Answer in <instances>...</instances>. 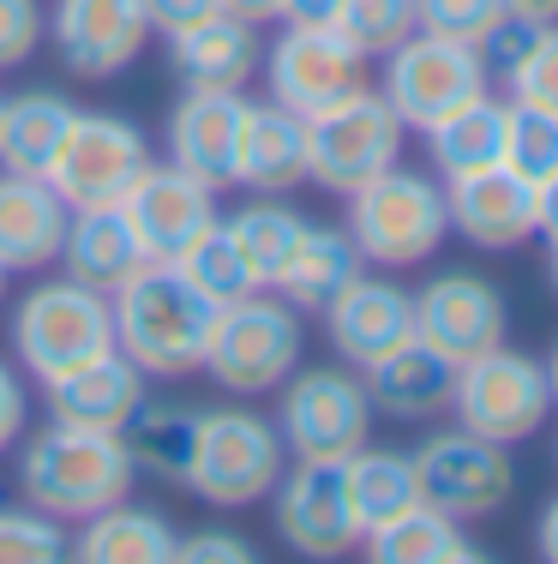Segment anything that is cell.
Segmentation results:
<instances>
[{
	"instance_id": "1",
	"label": "cell",
	"mask_w": 558,
	"mask_h": 564,
	"mask_svg": "<svg viewBox=\"0 0 558 564\" xmlns=\"http://www.w3.org/2000/svg\"><path fill=\"white\" fill-rule=\"evenodd\" d=\"M109 313H114V348L151 384H175V379H193L198 360H205V337H210L217 306L180 276V264L144 259L109 294Z\"/></svg>"
},
{
	"instance_id": "36",
	"label": "cell",
	"mask_w": 558,
	"mask_h": 564,
	"mask_svg": "<svg viewBox=\"0 0 558 564\" xmlns=\"http://www.w3.org/2000/svg\"><path fill=\"white\" fill-rule=\"evenodd\" d=\"M504 163L523 181L558 174V115L528 109V102H504Z\"/></svg>"
},
{
	"instance_id": "23",
	"label": "cell",
	"mask_w": 558,
	"mask_h": 564,
	"mask_svg": "<svg viewBox=\"0 0 558 564\" xmlns=\"http://www.w3.org/2000/svg\"><path fill=\"white\" fill-rule=\"evenodd\" d=\"M163 43L180 90H247L259 73V24H241L229 12H210Z\"/></svg>"
},
{
	"instance_id": "9",
	"label": "cell",
	"mask_w": 558,
	"mask_h": 564,
	"mask_svg": "<svg viewBox=\"0 0 558 564\" xmlns=\"http://www.w3.org/2000/svg\"><path fill=\"white\" fill-rule=\"evenodd\" d=\"M379 90L408 132H427L450 109L486 97V90H493V73H486V61L474 43H457V36H438V31H408L403 43L384 55Z\"/></svg>"
},
{
	"instance_id": "42",
	"label": "cell",
	"mask_w": 558,
	"mask_h": 564,
	"mask_svg": "<svg viewBox=\"0 0 558 564\" xmlns=\"http://www.w3.org/2000/svg\"><path fill=\"white\" fill-rule=\"evenodd\" d=\"M252 558H259L252 541L234 529H193L175 541V564H252Z\"/></svg>"
},
{
	"instance_id": "21",
	"label": "cell",
	"mask_w": 558,
	"mask_h": 564,
	"mask_svg": "<svg viewBox=\"0 0 558 564\" xmlns=\"http://www.w3.org/2000/svg\"><path fill=\"white\" fill-rule=\"evenodd\" d=\"M66 217H73V205L55 193L48 174L0 169V271L7 276L48 271L61 259Z\"/></svg>"
},
{
	"instance_id": "43",
	"label": "cell",
	"mask_w": 558,
	"mask_h": 564,
	"mask_svg": "<svg viewBox=\"0 0 558 564\" xmlns=\"http://www.w3.org/2000/svg\"><path fill=\"white\" fill-rule=\"evenodd\" d=\"M24 433H31V391H24V372L0 360V456L19 451Z\"/></svg>"
},
{
	"instance_id": "48",
	"label": "cell",
	"mask_w": 558,
	"mask_h": 564,
	"mask_svg": "<svg viewBox=\"0 0 558 564\" xmlns=\"http://www.w3.org/2000/svg\"><path fill=\"white\" fill-rule=\"evenodd\" d=\"M504 12L523 24H558V0H504Z\"/></svg>"
},
{
	"instance_id": "15",
	"label": "cell",
	"mask_w": 558,
	"mask_h": 564,
	"mask_svg": "<svg viewBox=\"0 0 558 564\" xmlns=\"http://www.w3.org/2000/svg\"><path fill=\"white\" fill-rule=\"evenodd\" d=\"M43 36L73 78H114L144 55L156 31L144 0H55Z\"/></svg>"
},
{
	"instance_id": "46",
	"label": "cell",
	"mask_w": 558,
	"mask_h": 564,
	"mask_svg": "<svg viewBox=\"0 0 558 564\" xmlns=\"http://www.w3.org/2000/svg\"><path fill=\"white\" fill-rule=\"evenodd\" d=\"M535 235L558 240V174L535 181Z\"/></svg>"
},
{
	"instance_id": "12",
	"label": "cell",
	"mask_w": 558,
	"mask_h": 564,
	"mask_svg": "<svg viewBox=\"0 0 558 564\" xmlns=\"http://www.w3.org/2000/svg\"><path fill=\"white\" fill-rule=\"evenodd\" d=\"M151 163L156 156H151V139H144L139 120H127L114 109H78L48 181H55V193L73 210L78 205H121L132 193V181Z\"/></svg>"
},
{
	"instance_id": "30",
	"label": "cell",
	"mask_w": 558,
	"mask_h": 564,
	"mask_svg": "<svg viewBox=\"0 0 558 564\" xmlns=\"http://www.w3.org/2000/svg\"><path fill=\"white\" fill-rule=\"evenodd\" d=\"M361 546L372 564H474V558H486L469 541V522L433 510L427 499L408 505L403 517H391L384 529H372Z\"/></svg>"
},
{
	"instance_id": "44",
	"label": "cell",
	"mask_w": 558,
	"mask_h": 564,
	"mask_svg": "<svg viewBox=\"0 0 558 564\" xmlns=\"http://www.w3.org/2000/svg\"><path fill=\"white\" fill-rule=\"evenodd\" d=\"M144 12H151V31L156 36H175V31H186V24L210 19L217 0H144Z\"/></svg>"
},
{
	"instance_id": "34",
	"label": "cell",
	"mask_w": 558,
	"mask_h": 564,
	"mask_svg": "<svg viewBox=\"0 0 558 564\" xmlns=\"http://www.w3.org/2000/svg\"><path fill=\"white\" fill-rule=\"evenodd\" d=\"M222 228L234 235V247L247 252V264H252V276L264 282V289H276V276H283V264H288V252H295V240L307 235V217H300L288 198H276V193H252L234 217H222Z\"/></svg>"
},
{
	"instance_id": "4",
	"label": "cell",
	"mask_w": 558,
	"mask_h": 564,
	"mask_svg": "<svg viewBox=\"0 0 558 564\" xmlns=\"http://www.w3.org/2000/svg\"><path fill=\"white\" fill-rule=\"evenodd\" d=\"M7 337H12V355H19L24 379L55 384L66 372H78L85 360L114 348L109 294L85 289L73 276H48V282L19 294V306L7 318Z\"/></svg>"
},
{
	"instance_id": "45",
	"label": "cell",
	"mask_w": 558,
	"mask_h": 564,
	"mask_svg": "<svg viewBox=\"0 0 558 564\" xmlns=\"http://www.w3.org/2000/svg\"><path fill=\"white\" fill-rule=\"evenodd\" d=\"M342 0H283V12L276 19L283 24H337Z\"/></svg>"
},
{
	"instance_id": "31",
	"label": "cell",
	"mask_w": 558,
	"mask_h": 564,
	"mask_svg": "<svg viewBox=\"0 0 558 564\" xmlns=\"http://www.w3.org/2000/svg\"><path fill=\"white\" fill-rule=\"evenodd\" d=\"M193 438H198V409L193 402H163V397H144L139 414L121 426L132 468L180 492H186V468H193Z\"/></svg>"
},
{
	"instance_id": "49",
	"label": "cell",
	"mask_w": 558,
	"mask_h": 564,
	"mask_svg": "<svg viewBox=\"0 0 558 564\" xmlns=\"http://www.w3.org/2000/svg\"><path fill=\"white\" fill-rule=\"evenodd\" d=\"M535 546H540V558L558 564V499L540 510V529H535Z\"/></svg>"
},
{
	"instance_id": "50",
	"label": "cell",
	"mask_w": 558,
	"mask_h": 564,
	"mask_svg": "<svg viewBox=\"0 0 558 564\" xmlns=\"http://www.w3.org/2000/svg\"><path fill=\"white\" fill-rule=\"evenodd\" d=\"M547 384H552V409H558V343H552V355H547Z\"/></svg>"
},
{
	"instance_id": "6",
	"label": "cell",
	"mask_w": 558,
	"mask_h": 564,
	"mask_svg": "<svg viewBox=\"0 0 558 564\" xmlns=\"http://www.w3.org/2000/svg\"><path fill=\"white\" fill-rule=\"evenodd\" d=\"M288 468V445L271 414L259 409H198V438H193V468L186 492L217 510H247L264 505L271 487Z\"/></svg>"
},
{
	"instance_id": "20",
	"label": "cell",
	"mask_w": 558,
	"mask_h": 564,
	"mask_svg": "<svg viewBox=\"0 0 558 564\" xmlns=\"http://www.w3.org/2000/svg\"><path fill=\"white\" fill-rule=\"evenodd\" d=\"M445 210L450 235L481 252H516L523 240H535V181H523L511 163L445 181Z\"/></svg>"
},
{
	"instance_id": "47",
	"label": "cell",
	"mask_w": 558,
	"mask_h": 564,
	"mask_svg": "<svg viewBox=\"0 0 558 564\" xmlns=\"http://www.w3.org/2000/svg\"><path fill=\"white\" fill-rule=\"evenodd\" d=\"M217 12H229V19H241V24H276L283 0H217Z\"/></svg>"
},
{
	"instance_id": "29",
	"label": "cell",
	"mask_w": 558,
	"mask_h": 564,
	"mask_svg": "<svg viewBox=\"0 0 558 564\" xmlns=\"http://www.w3.org/2000/svg\"><path fill=\"white\" fill-rule=\"evenodd\" d=\"M78 120V102L61 90H19L0 109V169L12 174H48Z\"/></svg>"
},
{
	"instance_id": "27",
	"label": "cell",
	"mask_w": 558,
	"mask_h": 564,
	"mask_svg": "<svg viewBox=\"0 0 558 564\" xmlns=\"http://www.w3.org/2000/svg\"><path fill=\"white\" fill-rule=\"evenodd\" d=\"M175 541H180V529L163 510L121 499V505L97 510L90 522H78L66 558H78V564H175Z\"/></svg>"
},
{
	"instance_id": "26",
	"label": "cell",
	"mask_w": 558,
	"mask_h": 564,
	"mask_svg": "<svg viewBox=\"0 0 558 564\" xmlns=\"http://www.w3.org/2000/svg\"><path fill=\"white\" fill-rule=\"evenodd\" d=\"M307 181V115L283 102H247V139H241V186L247 193L288 198Z\"/></svg>"
},
{
	"instance_id": "7",
	"label": "cell",
	"mask_w": 558,
	"mask_h": 564,
	"mask_svg": "<svg viewBox=\"0 0 558 564\" xmlns=\"http://www.w3.org/2000/svg\"><path fill=\"white\" fill-rule=\"evenodd\" d=\"M372 391L354 367H295L276 384V433L295 463H349L372 438Z\"/></svg>"
},
{
	"instance_id": "38",
	"label": "cell",
	"mask_w": 558,
	"mask_h": 564,
	"mask_svg": "<svg viewBox=\"0 0 558 564\" xmlns=\"http://www.w3.org/2000/svg\"><path fill=\"white\" fill-rule=\"evenodd\" d=\"M66 553H73L66 522L36 505H0V564H61Z\"/></svg>"
},
{
	"instance_id": "16",
	"label": "cell",
	"mask_w": 558,
	"mask_h": 564,
	"mask_svg": "<svg viewBox=\"0 0 558 564\" xmlns=\"http://www.w3.org/2000/svg\"><path fill=\"white\" fill-rule=\"evenodd\" d=\"M504 330H511V306H504L499 282H486L474 271H445L415 294V337L433 343L457 367L499 348Z\"/></svg>"
},
{
	"instance_id": "3",
	"label": "cell",
	"mask_w": 558,
	"mask_h": 564,
	"mask_svg": "<svg viewBox=\"0 0 558 564\" xmlns=\"http://www.w3.org/2000/svg\"><path fill=\"white\" fill-rule=\"evenodd\" d=\"M300 355H307L300 313L276 289H259V294H247V301L217 306L198 372H205L222 397L252 402V397H271L276 384L300 367Z\"/></svg>"
},
{
	"instance_id": "10",
	"label": "cell",
	"mask_w": 558,
	"mask_h": 564,
	"mask_svg": "<svg viewBox=\"0 0 558 564\" xmlns=\"http://www.w3.org/2000/svg\"><path fill=\"white\" fill-rule=\"evenodd\" d=\"M450 414H457V426L493 438V445H523V438H535L552 414L547 360L523 355V348H511V343L462 360L457 391H450Z\"/></svg>"
},
{
	"instance_id": "19",
	"label": "cell",
	"mask_w": 558,
	"mask_h": 564,
	"mask_svg": "<svg viewBox=\"0 0 558 564\" xmlns=\"http://www.w3.org/2000/svg\"><path fill=\"white\" fill-rule=\"evenodd\" d=\"M318 318H325V337H330V348H337L342 367L366 372L372 360H384L396 343L415 337V294H408L403 282H391V276H366L361 271Z\"/></svg>"
},
{
	"instance_id": "14",
	"label": "cell",
	"mask_w": 558,
	"mask_h": 564,
	"mask_svg": "<svg viewBox=\"0 0 558 564\" xmlns=\"http://www.w3.org/2000/svg\"><path fill=\"white\" fill-rule=\"evenodd\" d=\"M264 85H271V102L295 115H318L366 85V55L337 24H288L264 48Z\"/></svg>"
},
{
	"instance_id": "40",
	"label": "cell",
	"mask_w": 558,
	"mask_h": 564,
	"mask_svg": "<svg viewBox=\"0 0 558 564\" xmlns=\"http://www.w3.org/2000/svg\"><path fill=\"white\" fill-rule=\"evenodd\" d=\"M415 19H420V31L457 36V43H481L504 19V0H415Z\"/></svg>"
},
{
	"instance_id": "13",
	"label": "cell",
	"mask_w": 558,
	"mask_h": 564,
	"mask_svg": "<svg viewBox=\"0 0 558 564\" xmlns=\"http://www.w3.org/2000/svg\"><path fill=\"white\" fill-rule=\"evenodd\" d=\"M271 517L276 541L300 558H342L361 546V517L349 499V475L342 463H295L271 487Z\"/></svg>"
},
{
	"instance_id": "35",
	"label": "cell",
	"mask_w": 558,
	"mask_h": 564,
	"mask_svg": "<svg viewBox=\"0 0 558 564\" xmlns=\"http://www.w3.org/2000/svg\"><path fill=\"white\" fill-rule=\"evenodd\" d=\"M175 264H180V276L193 282V289L205 294L210 306L247 301V294H259V289H264V282L252 276L247 252L234 247V235H229V228H222V223H217V228H205V235H198V240H193V247L180 252Z\"/></svg>"
},
{
	"instance_id": "24",
	"label": "cell",
	"mask_w": 558,
	"mask_h": 564,
	"mask_svg": "<svg viewBox=\"0 0 558 564\" xmlns=\"http://www.w3.org/2000/svg\"><path fill=\"white\" fill-rule=\"evenodd\" d=\"M372 409L391 414V421H433V414L450 409V391H457V360H445L433 343L408 337L396 343L384 360H372L361 372Z\"/></svg>"
},
{
	"instance_id": "39",
	"label": "cell",
	"mask_w": 558,
	"mask_h": 564,
	"mask_svg": "<svg viewBox=\"0 0 558 564\" xmlns=\"http://www.w3.org/2000/svg\"><path fill=\"white\" fill-rule=\"evenodd\" d=\"M504 85H511V102L558 115V24H535V36L504 73Z\"/></svg>"
},
{
	"instance_id": "25",
	"label": "cell",
	"mask_w": 558,
	"mask_h": 564,
	"mask_svg": "<svg viewBox=\"0 0 558 564\" xmlns=\"http://www.w3.org/2000/svg\"><path fill=\"white\" fill-rule=\"evenodd\" d=\"M55 264H66V276L85 282V289L114 294L144 264V247H139L121 205H78L66 217V240H61Z\"/></svg>"
},
{
	"instance_id": "18",
	"label": "cell",
	"mask_w": 558,
	"mask_h": 564,
	"mask_svg": "<svg viewBox=\"0 0 558 564\" xmlns=\"http://www.w3.org/2000/svg\"><path fill=\"white\" fill-rule=\"evenodd\" d=\"M247 90H186L168 115V163L205 181L210 193L241 186Z\"/></svg>"
},
{
	"instance_id": "8",
	"label": "cell",
	"mask_w": 558,
	"mask_h": 564,
	"mask_svg": "<svg viewBox=\"0 0 558 564\" xmlns=\"http://www.w3.org/2000/svg\"><path fill=\"white\" fill-rule=\"evenodd\" d=\"M403 120L384 102V90H349L330 109L307 115V181L325 193L349 198L354 186H366L372 174L403 163Z\"/></svg>"
},
{
	"instance_id": "32",
	"label": "cell",
	"mask_w": 558,
	"mask_h": 564,
	"mask_svg": "<svg viewBox=\"0 0 558 564\" xmlns=\"http://www.w3.org/2000/svg\"><path fill=\"white\" fill-rule=\"evenodd\" d=\"M427 139V156H433V174L438 181H462V174H481L504 163V102L486 90V97L450 109L438 127L420 132Z\"/></svg>"
},
{
	"instance_id": "5",
	"label": "cell",
	"mask_w": 558,
	"mask_h": 564,
	"mask_svg": "<svg viewBox=\"0 0 558 564\" xmlns=\"http://www.w3.org/2000/svg\"><path fill=\"white\" fill-rule=\"evenodd\" d=\"M342 228H349V240L361 247V259L379 264V271L427 264L450 235L445 181L391 163L384 174H372L366 186L349 193V217H342Z\"/></svg>"
},
{
	"instance_id": "17",
	"label": "cell",
	"mask_w": 558,
	"mask_h": 564,
	"mask_svg": "<svg viewBox=\"0 0 558 564\" xmlns=\"http://www.w3.org/2000/svg\"><path fill=\"white\" fill-rule=\"evenodd\" d=\"M121 210H127V223H132V235H139V247H144L151 264H175L205 228L222 223L217 193H210L205 181H193L186 169H175V163L144 169L139 181H132V193L121 198Z\"/></svg>"
},
{
	"instance_id": "28",
	"label": "cell",
	"mask_w": 558,
	"mask_h": 564,
	"mask_svg": "<svg viewBox=\"0 0 558 564\" xmlns=\"http://www.w3.org/2000/svg\"><path fill=\"white\" fill-rule=\"evenodd\" d=\"M366 271L361 247L349 240V228H325V223H307V235L295 240L283 276H276V294H283L295 313H325L354 276Z\"/></svg>"
},
{
	"instance_id": "22",
	"label": "cell",
	"mask_w": 558,
	"mask_h": 564,
	"mask_svg": "<svg viewBox=\"0 0 558 564\" xmlns=\"http://www.w3.org/2000/svg\"><path fill=\"white\" fill-rule=\"evenodd\" d=\"M43 397H48V421L90 426V433H121L132 414H139V402L151 397V379L132 367L121 348H109V355L85 360L78 372L43 384Z\"/></svg>"
},
{
	"instance_id": "33",
	"label": "cell",
	"mask_w": 558,
	"mask_h": 564,
	"mask_svg": "<svg viewBox=\"0 0 558 564\" xmlns=\"http://www.w3.org/2000/svg\"><path fill=\"white\" fill-rule=\"evenodd\" d=\"M349 475V499H354V517H361V541L372 529H384L391 517H403L408 505H420V480H415V456L408 451H391V445H366L342 463Z\"/></svg>"
},
{
	"instance_id": "51",
	"label": "cell",
	"mask_w": 558,
	"mask_h": 564,
	"mask_svg": "<svg viewBox=\"0 0 558 564\" xmlns=\"http://www.w3.org/2000/svg\"><path fill=\"white\" fill-rule=\"evenodd\" d=\"M547 276H552V289H558V240H552V259H547Z\"/></svg>"
},
{
	"instance_id": "2",
	"label": "cell",
	"mask_w": 558,
	"mask_h": 564,
	"mask_svg": "<svg viewBox=\"0 0 558 564\" xmlns=\"http://www.w3.org/2000/svg\"><path fill=\"white\" fill-rule=\"evenodd\" d=\"M132 456L121 445V433H90V426H66L48 421L36 433L19 438V492L24 505L48 510L55 522L78 529L97 510L132 499Z\"/></svg>"
},
{
	"instance_id": "41",
	"label": "cell",
	"mask_w": 558,
	"mask_h": 564,
	"mask_svg": "<svg viewBox=\"0 0 558 564\" xmlns=\"http://www.w3.org/2000/svg\"><path fill=\"white\" fill-rule=\"evenodd\" d=\"M43 31H48L43 0H0V73L31 61L43 48Z\"/></svg>"
},
{
	"instance_id": "53",
	"label": "cell",
	"mask_w": 558,
	"mask_h": 564,
	"mask_svg": "<svg viewBox=\"0 0 558 564\" xmlns=\"http://www.w3.org/2000/svg\"><path fill=\"white\" fill-rule=\"evenodd\" d=\"M0 109H7V97H0Z\"/></svg>"
},
{
	"instance_id": "52",
	"label": "cell",
	"mask_w": 558,
	"mask_h": 564,
	"mask_svg": "<svg viewBox=\"0 0 558 564\" xmlns=\"http://www.w3.org/2000/svg\"><path fill=\"white\" fill-rule=\"evenodd\" d=\"M7 282H12V276H7V271H0V306H7Z\"/></svg>"
},
{
	"instance_id": "37",
	"label": "cell",
	"mask_w": 558,
	"mask_h": 564,
	"mask_svg": "<svg viewBox=\"0 0 558 564\" xmlns=\"http://www.w3.org/2000/svg\"><path fill=\"white\" fill-rule=\"evenodd\" d=\"M337 31L349 36L366 61H384L408 31H420V19H415V0H342Z\"/></svg>"
},
{
	"instance_id": "11",
	"label": "cell",
	"mask_w": 558,
	"mask_h": 564,
	"mask_svg": "<svg viewBox=\"0 0 558 564\" xmlns=\"http://www.w3.org/2000/svg\"><path fill=\"white\" fill-rule=\"evenodd\" d=\"M415 480L420 499L433 510L457 522H481L499 517L516 492V468H511V445H493V438L469 433V426H445V433H427L415 451Z\"/></svg>"
}]
</instances>
